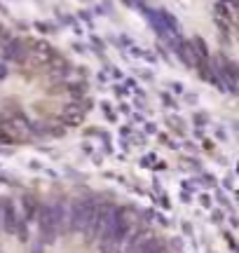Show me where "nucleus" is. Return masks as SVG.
<instances>
[{"instance_id": "1", "label": "nucleus", "mask_w": 239, "mask_h": 253, "mask_svg": "<svg viewBox=\"0 0 239 253\" xmlns=\"http://www.w3.org/2000/svg\"><path fill=\"white\" fill-rule=\"evenodd\" d=\"M134 227L131 220V211L122 204H115L113 209V216L108 220V225L103 227L101 237H99V251L101 253H115L120 249V244L127 239V235Z\"/></svg>"}, {"instance_id": "2", "label": "nucleus", "mask_w": 239, "mask_h": 253, "mask_svg": "<svg viewBox=\"0 0 239 253\" xmlns=\"http://www.w3.org/2000/svg\"><path fill=\"white\" fill-rule=\"evenodd\" d=\"M96 199L94 197H78L68 202V235L73 232H82L87 218L92 213Z\"/></svg>"}, {"instance_id": "3", "label": "nucleus", "mask_w": 239, "mask_h": 253, "mask_svg": "<svg viewBox=\"0 0 239 253\" xmlns=\"http://www.w3.org/2000/svg\"><path fill=\"white\" fill-rule=\"evenodd\" d=\"M38 232H40V239L45 242V244H54L56 237H61L59 232V227H56V220H54V213H52V204L49 202H42V207H40V213H38Z\"/></svg>"}, {"instance_id": "4", "label": "nucleus", "mask_w": 239, "mask_h": 253, "mask_svg": "<svg viewBox=\"0 0 239 253\" xmlns=\"http://www.w3.org/2000/svg\"><path fill=\"white\" fill-rule=\"evenodd\" d=\"M0 211H2V232H5V235H17L19 223L24 220L17 202H14V199H2V202H0Z\"/></svg>"}, {"instance_id": "5", "label": "nucleus", "mask_w": 239, "mask_h": 253, "mask_svg": "<svg viewBox=\"0 0 239 253\" xmlns=\"http://www.w3.org/2000/svg\"><path fill=\"white\" fill-rule=\"evenodd\" d=\"M150 237V232H148L146 225H136L134 223V227H131V232L127 235V239L120 244L118 251L120 253H138L141 251V246L146 244V239Z\"/></svg>"}, {"instance_id": "6", "label": "nucleus", "mask_w": 239, "mask_h": 253, "mask_svg": "<svg viewBox=\"0 0 239 253\" xmlns=\"http://www.w3.org/2000/svg\"><path fill=\"white\" fill-rule=\"evenodd\" d=\"M40 207H42V202H40L36 195H24V197H21V202H19V211H21V216H24V220H26L28 225L38 220Z\"/></svg>"}, {"instance_id": "7", "label": "nucleus", "mask_w": 239, "mask_h": 253, "mask_svg": "<svg viewBox=\"0 0 239 253\" xmlns=\"http://www.w3.org/2000/svg\"><path fill=\"white\" fill-rule=\"evenodd\" d=\"M138 253H166V244L159 239V237H148L146 239V244L141 246V251Z\"/></svg>"}, {"instance_id": "8", "label": "nucleus", "mask_w": 239, "mask_h": 253, "mask_svg": "<svg viewBox=\"0 0 239 253\" xmlns=\"http://www.w3.org/2000/svg\"><path fill=\"white\" fill-rule=\"evenodd\" d=\"M45 242H42V239H40V237H38V242L36 244H33V249H31V253H45Z\"/></svg>"}, {"instance_id": "9", "label": "nucleus", "mask_w": 239, "mask_h": 253, "mask_svg": "<svg viewBox=\"0 0 239 253\" xmlns=\"http://www.w3.org/2000/svg\"><path fill=\"white\" fill-rule=\"evenodd\" d=\"M0 78H7V71H5V68H0Z\"/></svg>"}, {"instance_id": "10", "label": "nucleus", "mask_w": 239, "mask_h": 253, "mask_svg": "<svg viewBox=\"0 0 239 253\" xmlns=\"http://www.w3.org/2000/svg\"><path fill=\"white\" fill-rule=\"evenodd\" d=\"M0 232H2V211H0Z\"/></svg>"}, {"instance_id": "11", "label": "nucleus", "mask_w": 239, "mask_h": 253, "mask_svg": "<svg viewBox=\"0 0 239 253\" xmlns=\"http://www.w3.org/2000/svg\"><path fill=\"white\" fill-rule=\"evenodd\" d=\"M2 38H5V33H2V31H0V40H2Z\"/></svg>"}]
</instances>
